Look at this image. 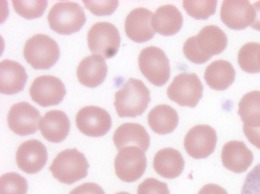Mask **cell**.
Here are the masks:
<instances>
[{"instance_id":"cell-17","label":"cell","mask_w":260,"mask_h":194,"mask_svg":"<svg viewBox=\"0 0 260 194\" xmlns=\"http://www.w3.org/2000/svg\"><path fill=\"white\" fill-rule=\"evenodd\" d=\"M27 75L19 63L5 59L0 63V92L7 95L22 91L26 83Z\"/></svg>"},{"instance_id":"cell-6","label":"cell","mask_w":260,"mask_h":194,"mask_svg":"<svg viewBox=\"0 0 260 194\" xmlns=\"http://www.w3.org/2000/svg\"><path fill=\"white\" fill-rule=\"evenodd\" d=\"M88 48L92 54L109 59L117 53L120 43L118 30L108 22H99L87 34Z\"/></svg>"},{"instance_id":"cell-35","label":"cell","mask_w":260,"mask_h":194,"mask_svg":"<svg viewBox=\"0 0 260 194\" xmlns=\"http://www.w3.org/2000/svg\"><path fill=\"white\" fill-rule=\"evenodd\" d=\"M243 132L249 141L260 149V126L250 127L243 125Z\"/></svg>"},{"instance_id":"cell-25","label":"cell","mask_w":260,"mask_h":194,"mask_svg":"<svg viewBox=\"0 0 260 194\" xmlns=\"http://www.w3.org/2000/svg\"><path fill=\"white\" fill-rule=\"evenodd\" d=\"M147 120L152 130L159 135L172 133L177 127L179 116L176 111L169 105L156 106L148 113Z\"/></svg>"},{"instance_id":"cell-13","label":"cell","mask_w":260,"mask_h":194,"mask_svg":"<svg viewBox=\"0 0 260 194\" xmlns=\"http://www.w3.org/2000/svg\"><path fill=\"white\" fill-rule=\"evenodd\" d=\"M189 39L199 51L205 63L212 56L223 51L228 44L225 34L218 26L214 25L205 26L197 36Z\"/></svg>"},{"instance_id":"cell-38","label":"cell","mask_w":260,"mask_h":194,"mask_svg":"<svg viewBox=\"0 0 260 194\" xmlns=\"http://www.w3.org/2000/svg\"><path fill=\"white\" fill-rule=\"evenodd\" d=\"M258 65H259V67L260 68V50H259V51L258 53Z\"/></svg>"},{"instance_id":"cell-10","label":"cell","mask_w":260,"mask_h":194,"mask_svg":"<svg viewBox=\"0 0 260 194\" xmlns=\"http://www.w3.org/2000/svg\"><path fill=\"white\" fill-rule=\"evenodd\" d=\"M79 130L84 135L93 137L105 135L110 130L112 119L105 109L94 106H86L80 109L76 117Z\"/></svg>"},{"instance_id":"cell-5","label":"cell","mask_w":260,"mask_h":194,"mask_svg":"<svg viewBox=\"0 0 260 194\" xmlns=\"http://www.w3.org/2000/svg\"><path fill=\"white\" fill-rule=\"evenodd\" d=\"M138 63L142 74L155 86L165 85L170 78L169 59L158 47L149 46L143 49L139 54Z\"/></svg>"},{"instance_id":"cell-27","label":"cell","mask_w":260,"mask_h":194,"mask_svg":"<svg viewBox=\"0 0 260 194\" xmlns=\"http://www.w3.org/2000/svg\"><path fill=\"white\" fill-rule=\"evenodd\" d=\"M260 50V44L249 42L244 45L238 54V62L240 68L248 73H256L260 72L258 62V55Z\"/></svg>"},{"instance_id":"cell-31","label":"cell","mask_w":260,"mask_h":194,"mask_svg":"<svg viewBox=\"0 0 260 194\" xmlns=\"http://www.w3.org/2000/svg\"><path fill=\"white\" fill-rule=\"evenodd\" d=\"M85 8L96 16L110 15L118 6V1H83Z\"/></svg>"},{"instance_id":"cell-7","label":"cell","mask_w":260,"mask_h":194,"mask_svg":"<svg viewBox=\"0 0 260 194\" xmlns=\"http://www.w3.org/2000/svg\"><path fill=\"white\" fill-rule=\"evenodd\" d=\"M203 86L194 73H182L176 76L168 87L167 94L181 106L194 108L203 96Z\"/></svg>"},{"instance_id":"cell-21","label":"cell","mask_w":260,"mask_h":194,"mask_svg":"<svg viewBox=\"0 0 260 194\" xmlns=\"http://www.w3.org/2000/svg\"><path fill=\"white\" fill-rule=\"evenodd\" d=\"M108 67L104 59L100 55H92L83 58L77 69L79 82L89 88H95L105 79Z\"/></svg>"},{"instance_id":"cell-24","label":"cell","mask_w":260,"mask_h":194,"mask_svg":"<svg viewBox=\"0 0 260 194\" xmlns=\"http://www.w3.org/2000/svg\"><path fill=\"white\" fill-rule=\"evenodd\" d=\"M235 74V71L230 62L217 60L207 67L204 78L210 88L216 90H223L234 82Z\"/></svg>"},{"instance_id":"cell-23","label":"cell","mask_w":260,"mask_h":194,"mask_svg":"<svg viewBox=\"0 0 260 194\" xmlns=\"http://www.w3.org/2000/svg\"><path fill=\"white\" fill-rule=\"evenodd\" d=\"M153 168L160 176L173 179L183 172L184 160L180 152L172 148L162 149L155 154Z\"/></svg>"},{"instance_id":"cell-8","label":"cell","mask_w":260,"mask_h":194,"mask_svg":"<svg viewBox=\"0 0 260 194\" xmlns=\"http://www.w3.org/2000/svg\"><path fill=\"white\" fill-rule=\"evenodd\" d=\"M146 166L145 152L136 146L122 148L114 160L117 176L126 182H133L139 179L144 174Z\"/></svg>"},{"instance_id":"cell-34","label":"cell","mask_w":260,"mask_h":194,"mask_svg":"<svg viewBox=\"0 0 260 194\" xmlns=\"http://www.w3.org/2000/svg\"><path fill=\"white\" fill-rule=\"evenodd\" d=\"M69 194H105L101 186L94 183H83L73 189Z\"/></svg>"},{"instance_id":"cell-30","label":"cell","mask_w":260,"mask_h":194,"mask_svg":"<svg viewBox=\"0 0 260 194\" xmlns=\"http://www.w3.org/2000/svg\"><path fill=\"white\" fill-rule=\"evenodd\" d=\"M15 11L21 17L32 19L41 16L47 6V1H12Z\"/></svg>"},{"instance_id":"cell-32","label":"cell","mask_w":260,"mask_h":194,"mask_svg":"<svg viewBox=\"0 0 260 194\" xmlns=\"http://www.w3.org/2000/svg\"><path fill=\"white\" fill-rule=\"evenodd\" d=\"M241 194H260V163L246 176Z\"/></svg>"},{"instance_id":"cell-16","label":"cell","mask_w":260,"mask_h":194,"mask_svg":"<svg viewBox=\"0 0 260 194\" xmlns=\"http://www.w3.org/2000/svg\"><path fill=\"white\" fill-rule=\"evenodd\" d=\"M153 13L144 8L133 10L125 20L124 28L127 36L137 43L151 40L155 34L152 26Z\"/></svg>"},{"instance_id":"cell-18","label":"cell","mask_w":260,"mask_h":194,"mask_svg":"<svg viewBox=\"0 0 260 194\" xmlns=\"http://www.w3.org/2000/svg\"><path fill=\"white\" fill-rule=\"evenodd\" d=\"M113 142L118 149L136 146L146 152L150 145V137L145 128L137 123L127 122L120 125L113 136Z\"/></svg>"},{"instance_id":"cell-12","label":"cell","mask_w":260,"mask_h":194,"mask_svg":"<svg viewBox=\"0 0 260 194\" xmlns=\"http://www.w3.org/2000/svg\"><path fill=\"white\" fill-rule=\"evenodd\" d=\"M40 117V112L36 108L27 102H21L11 107L8 114L7 123L13 132L24 136L37 131Z\"/></svg>"},{"instance_id":"cell-39","label":"cell","mask_w":260,"mask_h":194,"mask_svg":"<svg viewBox=\"0 0 260 194\" xmlns=\"http://www.w3.org/2000/svg\"><path fill=\"white\" fill-rule=\"evenodd\" d=\"M115 194H130V193L127 192L121 191V192H117Z\"/></svg>"},{"instance_id":"cell-1","label":"cell","mask_w":260,"mask_h":194,"mask_svg":"<svg viewBox=\"0 0 260 194\" xmlns=\"http://www.w3.org/2000/svg\"><path fill=\"white\" fill-rule=\"evenodd\" d=\"M151 101L150 91L143 82L131 78L115 94L114 105L120 117L141 115Z\"/></svg>"},{"instance_id":"cell-37","label":"cell","mask_w":260,"mask_h":194,"mask_svg":"<svg viewBox=\"0 0 260 194\" xmlns=\"http://www.w3.org/2000/svg\"><path fill=\"white\" fill-rule=\"evenodd\" d=\"M252 7L254 11V19L250 25L252 28L260 31V1L254 3Z\"/></svg>"},{"instance_id":"cell-19","label":"cell","mask_w":260,"mask_h":194,"mask_svg":"<svg viewBox=\"0 0 260 194\" xmlns=\"http://www.w3.org/2000/svg\"><path fill=\"white\" fill-rule=\"evenodd\" d=\"M253 160L252 152L242 141H232L226 143L222 150L221 160L228 170L240 173L245 171Z\"/></svg>"},{"instance_id":"cell-22","label":"cell","mask_w":260,"mask_h":194,"mask_svg":"<svg viewBox=\"0 0 260 194\" xmlns=\"http://www.w3.org/2000/svg\"><path fill=\"white\" fill-rule=\"evenodd\" d=\"M152 26L159 34L170 36L175 35L183 24V17L174 5H166L158 7L152 18Z\"/></svg>"},{"instance_id":"cell-2","label":"cell","mask_w":260,"mask_h":194,"mask_svg":"<svg viewBox=\"0 0 260 194\" xmlns=\"http://www.w3.org/2000/svg\"><path fill=\"white\" fill-rule=\"evenodd\" d=\"M89 167L84 155L74 148L59 153L49 170L59 182L72 184L87 176Z\"/></svg>"},{"instance_id":"cell-20","label":"cell","mask_w":260,"mask_h":194,"mask_svg":"<svg viewBox=\"0 0 260 194\" xmlns=\"http://www.w3.org/2000/svg\"><path fill=\"white\" fill-rule=\"evenodd\" d=\"M42 136L48 141L59 143L68 136L70 121L66 113L61 110L47 112L39 121Z\"/></svg>"},{"instance_id":"cell-36","label":"cell","mask_w":260,"mask_h":194,"mask_svg":"<svg viewBox=\"0 0 260 194\" xmlns=\"http://www.w3.org/2000/svg\"><path fill=\"white\" fill-rule=\"evenodd\" d=\"M198 194H228L226 191L215 184H207L204 186Z\"/></svg>"},{"instance_id":"cell-3","label":"cell","mask_w":260,"mask_h":194,"mask_svg":"<svg viewBox=\"0 0 260 194\" xmlns=\"http://www.w3.org/2000/svg\"><path fill=\"white\" fill-rule=\"evenodd\" d=\"M47 19L51 29L60 35H69L81 29L86 22V16L78 4L61 2L51 8Z\"/></svg>"},{"instance_id":"cell-26","label":"cell","mask_w":260,"mask_h":194,"mask_svg":"<svg viewBox=\"0 0 260 194\" xmlns=\"http://www.w3.org/2000/svg\"><path fill=\"white\" fill-rule=\"evenodd\" d=\"M238 113L243 125L250 127L260 126V91L245 94L239 103Z\"/></svg>"},{"instance_id":"cell-29","label":"cell","mask_w":260,"mask_h":194,"mask_svg":"<svg viewBox=\"0 0 260 194\" xmlns=\"http://www.w3.org/2000/svg\"><path fill=\"white\" fill-rule=\"evenodd\" d=\"M28 185L23 177L15 172L3 174L0 179V194H26Z\"/></svg>"},{"instance_id":"cell-9","label":"cell","mask_w":260,"mask_h":194,"mask_svg":"<svg viewBox=\"0 0 260 194\" xmlns=\"http://www.w3.org/2000/svg\"><path fill=\"white\" fill-rule=\"evenodd\" d=\"M33 101L42 107L59 104L66 94L65 86L58 78L43 75L36 78L29 89Z\"/></svg>"},{"instance_id":"cell-28","label":"cell","mask_w":260,"mask_h":194,"mask_svg":"<svg viewBox=\"0 0 260 194\" xmlns=\"http://www.w3.org/2000/svg\"><path fill=\"white\" fill-rule=\"evenodd\" d=\"M217 1H183V7L187 13L193 18L200 20L207 19L214 14Z\"/></svg>"},{"instance_id":"cell-11","label":"cell","mask_w":260,"mask_h":194,"mask_svg":"<svg viewBox=\"0 0 260 194\" xmlns=\"http://www.w3.org/2000/svg\"><path fill=\"white\" fill-rule=\"evenodd\" d=\"M217 142L216 133L208 125H197L186 134L184 146L189 156L195 159L205 158L212 153Z\"/></svg>"},{"instance_id":"cell-14","label":"cell","mask_w":260,"mask_h":194,"mask_svg":"<svg viewBox=\"0 0 260 194\" xmlns=\"http://www.w3.org/2000/svg\"><path fill=\"white\" fill-rule=\"evenodd\" d=\"M48 153L45 145L39 140H29L18 148L16 160L18 168L27 174H35L41 170L47 161Z\"/></svg>"},{"instance_id":"cell-15","label":"cell","mask_w":260,"mask_h":194,"mask_svg":"<svg viewBox=\"0 0 260 194\" xmlns=\"http://www.w3.org/2000/svg\"><path fill=\"white\" fill-rule=\"evenodd\" d=\"M220 18L228 27L241 30L251 24L254 11L249 1L225 0L221 5Z\"/></svg>"},{"instance_id":"cell-33","label":"cell","mask_w":260,"mask_h":194,"mask_svg":"<svg viewBox=\"0 0 260 194\" xmlns=\"http://www.w3.org/2000/svg\"><path fill=\"white\" fill-rule=\"evenodd\" d=\"M137 194H170L167 184L153 178H148L139 186Z\"/></svg>"},{"instance_id":"cell-4","label":"cell","mask_w":260,"mask_h":194,"mask_svg":"<svg viewBox=\"0 0 260 194\" xmlns=\"http://www.w3.org/2000/svg\"><path fill=\"white\" fill-rule=\"evenodd\" d=\"M60 51L57 43L49 36L37 34L26 42L23 56L27 62L36 70H48L59 58Z\"/></svg>"}]
</instances>
